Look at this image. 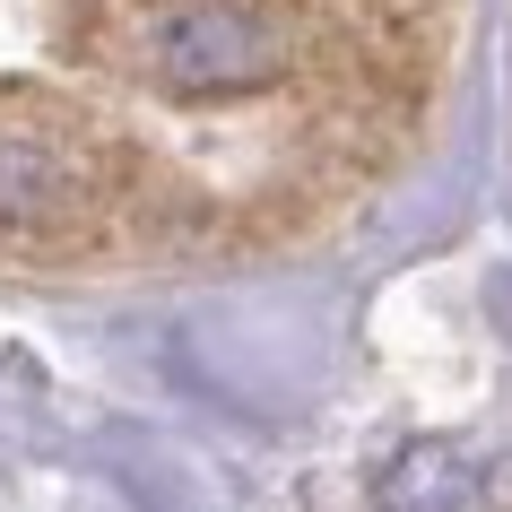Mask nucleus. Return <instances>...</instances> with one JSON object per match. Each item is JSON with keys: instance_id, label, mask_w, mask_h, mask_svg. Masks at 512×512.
Segmentation results:
<instances>
[{"instance_id": "f257e3e1", "label": "nucleus", "mask_w": 512, "mask_h": 512, "mask_svg": "<svg viewBox=\"0 0 512 512\" xmlns=\"http://www.w3.org/2000/svg\"><path fill=\"white\" fill-rule=\"evenodd\" d=\"M296 70V44L261 0H165L148 27V79L183 105L261 96Z\"/></svg>"}, {"instance_id": "f03ea898", "label": "nucleus", "mask_w": 512, "mask_h": 512, "mask_svg": "<svg viewBox=\"0 0 512 512\" xmlns=\"http://www.w3.org/2000/svg\"><path fill=\"white\" fill-rule=\"evenodd\" d=\"M79 209V165L61 157V139L0 122V235H44Z\"/></svg>"}, {"instance_id": "7ed1b4c3", "label": "nucleus", "mask_w": 512, "mask_h": 512, "mask_svg": "<svg viewBox=\"0 0 512 512\" xmlns=\"http://www.w3.org/2000/svg\"><path fill=\"white\" fill-rule=\"evenodd\" d=\"M374 495L391 512H460V504H478V460L460 443H408L374 478Z\"/></svg>"}]
</instances>
